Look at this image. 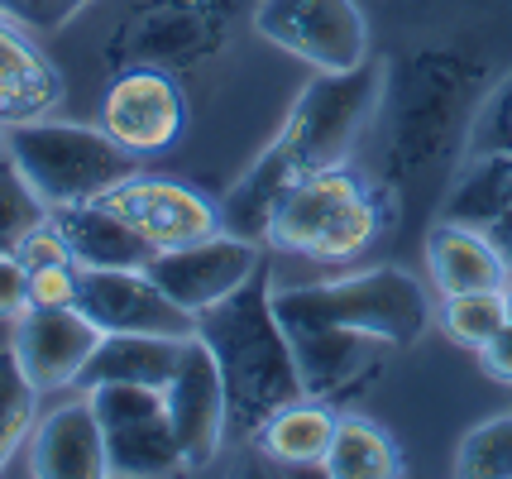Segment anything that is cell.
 Listing matches in <instances>:
<instances>
[{
	"instance_id": "obj_1",
	"label": "cell",
	"mask_w": 512,
	"mask_h": 479,
	"mask_svg": "<svg viewBox=\"0 0 512 479\" xmlns=\"http://www.w3.org/2000/svg\"><path fill=\"white\" fill-rule=\"evenodd\" d=\"M197 341L211 350V360L221 369L230 436H259V427L278 408L307 398L292 341L273 312L268 259L230 297L197 312Z\"/></svg>"
},
{
	"instance_id": "obj_2",
	"label": "cell",
	"mask_w": 512,
	"mask_h": 479,
	"mask_svg": "<svg viewBox=\"0 0 512 479\" xmlns=\"http://www.w3.org/2000/svg\"><path fill=\"white\" fill-rule=\"evenodd\" d=\"M273 312L283 326H340L398 350L417 345L426 326L436 321L426 288L402 269H369V274H345L331 283L273 288Z\"/></svg>"
},
{
	"instance_id": "obj_3",
	"label": "cell",
	"mask_w": 512,
	"mask_h": 479,
	"mask_svg": "<svg viewBox=\"0 0 512 479\" xmlns=\"http://www.w3.org/2000/svg\"><path fill=\"white\" fill-rule=\"evenodd\" d=\"M0 149L15 159L24 183L44 197L48 211L96 202L139 173V154H130L115 135L91 130V125L48 120V115L24 120V125H5Z\"/></svg>"
},
{
	"instance_id": "obj_4",
	"label": "cell",
	"mask_w": 512,
	"mask_h": 479,
	"mask_svg": "<svg viewBox=\"0 0 512 479\" xmlns=\"http://www.w3.org/2000/svg\"><path fill=\"white\" fill-rule=\"evenodd\" d=\"M379 202L374 192L345 168L307 173L288 187V197L273 211L268 245L302 254L316 264H345L374 245L379 235Z\"/></svg>"
},
{
	"instance_id": "obj_5",
	"label": "cell",
	"mask_w": 512,
	"mask_h": 479,
	"mask_svg": "<svg viewBox=\"0 0 512 479\" xmlns=\"http://www.w3.org/2000/svg\"><path fill=\"white\" fill-rule=\"evenodd\" d=\"M383 96V63L364 58L359 68L345 72H316L292 101L278 144L292 154V163L307 173H326V168H345L355 154L364 125L374 120Z\"/></svg>"
},
{
	"instance_id": "obj_6",
	"label": "cell",
	"mask_w": 512,
	"mask_h": 479,
	"mask_svg": "<svg viewBox=\"0 0 512 479\" xmlns=\"http://www.w3.org/2000/svg\"><path fill=\"white\" fill-rule=\"evenodd\" d=\"M87 398L96 408V422H101V441H106V475L149 479L187 470L173 422H168L163 388L101 384Z\"/></svg>"
},
{
	"instance_id": "obj_7",
	"label": "cell",
	"mask_w": 512,
	"mask_h": 479,
	"mask_svg": "<svg viewBox=\"0 0 512 479\" xmlns=\"http://www.w3.org/2000/svg\"><path fill=\"white\" fill-rule=\"evenodd\" d=\"M254 34L316 72H345L369 58V24L359 0H259Z\"/></svg>"
},
{
	"instance_id": "obj_8",
	"label": "cell",
	"mask_w": 512,
	"mask_h": 479,
	"mask_svg": "<svg viewBox=\"0 0 512 479\" xmlns=\"http://www.w3.org/2000/svg\"><path fill=\"white\" fill-rule=\"evenodd\" d=\"M77 312L101 331H144V336H197V317L182 312L154 283L149 269H82L77 274Z\"/></svg>"
},
{
	"instance_id": "obj_9",
	"label": "cell",
	"mask_w": 512,
	"mask_h": 479,
	"mask_svg": "<svg viewBox=\"0 0 512 479\" xmlns=\"http://www.w3.org/2000/svg\"><path fill=\"white\" fill-rule=\"evenodd\" d=\"M101 130L115 135L130 154H163L187 130V101L173 72L163 68H130L111 82L101 101Z\"/></svg>"
},
{
	"instance_id": "obj_10",
	"label": "cell",
	"mask_w": 512,
	"mask_h": 479,
	"mask_svg": "<svg viewBox=\"0 0 512 479\" xmlns=\"http://www.w3.org/2000/svg\"><path fill=\"white\" fill-rule=\"evenodd\" d=\"M259 264H264V254H259L254 240L221 230V235L197 240V245H182V250H158L149 274H154V283L178 302L182 312L197 317V312H206L221 297L235 293Z\"/></svg>"
},
{
	"instance_id": "obj_11",
	"label": "cell",
	"mask_w": 512,
	"mask_h": 479,
	"mask_svg": "<svg viewBox=\"0 0 512 479\" xmlns=\"http://www.w3.org/2000/svg\"><path fill=\"white\" fill-rule=\"evenodd\" d=\"M163 403H168V422H173V436H178L187 470L211 465L216 451H221V441L230 436V422H225L221 369H216L211 350H206L197 336L182 341L178 369H173V379L163 384Z\"/></svg>"
},
{
	"instance_id": "obj_12",
	"label": "cell",
	"mask_w": 512,
	"mask_h": 479,
	"mask_svg": "<svg viewBox=\"0 0 512 479\" xmlns=\"http://www.w3.org/2000/svg\"><path fill=\"white\" fill-rule=\"evenodd\" d=\"M101 202L120 211L130 226L144 230V240H154L158 250H182L221 235V206H211L197 187L168 183V178H125L120 187H111Z\"/></svg>"
},
{
	"instance_id": "obj_13",
	"label": "cell",
	"mask_w": 512,
	"mask_h": 479,
	"mask_svg": "<svg viewBox=\"0 0 512 479\" xmlns=\"http://www.w3.org/2000/svg\"><path fill=\"white\" fill-rule=\"evenodd\" d=\"M402 115L393 125V168L422 173L431 168V125L446 135L455 130V106H460V63L450 53H422L407 63V87H402Z\"/></svg>"
},
{
	"instance_id": "obj_14",
	"label": "cell",
	"mask_w": 512,
	"mask_h": 479,
	"mask_svg": "<svg viewBox=\"0 0 512 479\" xmlns=\"http://www.w3.org/2000/svg\"><path fill=\"white\" fill-rule=\"evenodd\" d=\"M101 341V331L91 326L77 307H29L15 321V360L29 374V384L48 393V388L77 384L82 365L91 360V350Z\"/></svg>"
},
{
	"instance_id": "obj_15",
	"label": "cell",
	"mask_w": 512,
	"mask_h": 479,
	"mask_svg": "<svg viewBox=\"0 0 512 479\" xmlns=\"http://www.w3.org/2000/svg\"><path fill=\"white\" fill-rule=\"evenodd\" d=\"M53 221L63 230L77 269H149L158 254L154 240H144V230L130 226L101 197L77 206H53Z\"/></svg>"
},
{
	"instance_id": "obj_16",
	"label": "cell",
	"mask_w": 512,
	"mask_h": 479,
	"mask_svg": "<svg viewBox=\"0 0 512 479\" xmlns=\"http://www.w3.org/2000/svg\"><path fill=\"white\" fill-rule=\"evenodd\" d=\"M302 369L307 398H335L355 384L359 374H374L383 341H369L359 331H340V326H283Z\"/></svg>"
},
{
	"instance_id": "obj_17",
	"label": "cell",
	"mask_w": 512,
	"mask_h": 479,
	"mask_svg": "<svg viewBox=\"0 0 512 479\" xmlns=\"http://www.w3.org/2000/svg\"><path fill=\"white\" fill-rule=\"evenodd\" d=\"M29 465L39 479H96L106 475V441H101V422L91 398L53 408L34 432L29 446Z\"/></svg>"
},
{
	"instance_id": "obj_18",
	"label": "cell",
	"mask_w": 512,
	"mask_h": 479,
	"mask_svg": "<svg viewBox=\"0 0 512 479\" xmlns=\"http://www.w3.org/2000/svg\"><path fill=\"white\" fill-rule=\"evenodd\" d=\"M426 269L436 293H479V288H508V264L493 250V240L465 221H436L426 230Z\"/></svg>"
},
{
	"instance_id": "obj_19",
	"label": "cell",
	"mask_w": 512,
	"mask_h": 479,
	"mask_svg": "<svg viewBox=\"0 0 512 479\" xmlns=\"http://www.w3.org/2000/svg\"><path fill=\"white\" fill-rule=\"evenodd\" d=\"M182 341L178 336H144V331H115V336H101L91 360L82 365L77 384L82 393L101 384H144V388H163L178 369Z\"/></svg>"
},
{
	"instance_id": "obj_20",
	"label": "cell",
	"mask_w": 512,
	"mask_h": 479,
	"mask_svg": "<svg viewBox=\"0 0 512 479\" xmlns=\"http://www.w3.org/2000/svg\"><path fill=\"white\" fill-rule=\"evenodd\" d=\"M302 178V168L292 163V154L273 139L264 154L254 159V168H249L240 183L225 192L221 202V230H230V235H245V240H254V245H268V226H273V211H278V202L288 197V187Z\"/></svg>"
},
{
	"instance_id": "obj_21",
	"label": "cell",
	"mask_w": 512,
	"mask_h": 479,
	"mask_svg": "<svg viewBox=\"0 0 512 479\" xmlns=\"http://www.w3.org/2000/svg\"><path fill=\"white\" fill-rule=\"evenodd\" d=\"M335 436V412L321 408V398H297L288 408H278L259 427V446L283 465H321Z\"/></svg>"
},
{
	"instance_id": "obj_22",
	"label": "cell",
	"mask_w": 512,
	"mask_h": 479,
	"mask_svg": "<svg viewBox=\"0 0 512 479\" xmlns=\"http://www.w3.org/2000/svg\"><path fill=\"white\" fill-rule=\"evenodd\" d=\"M331 479H398L402 456L379 422L369 417H335L331 451L321 460Z\"/></svg>"
},
{
	"instance_id": "obj_23",
	"label": "cell",
	"mask_w": 512,
	"mask_h": 479,
	"mask_svg": "<svg viewBox=\"0 0 512 479\" xmlns=\"http://www.w3.org/2000/svg\"><path fill=\"white\" fill-rule=\"evenodd\" d=\"M503 211H512V154H493V159H479L469 183L450 197L446 221H465V226H489Z\"/></svg>"
},
{
	"instance_id": "obj_24",
	"label": "cell",
	"mask_w": 512,
	"mask_h": 479,
	"mask_svg": "<svg viewBox=\"0 0 512 479\" xmlns=\"http://www.w3.org/2000/svg\"><path fill=\"white\" fill-rule=\"evenodd\" d=\"M503 312H508V288H479V293H450L441 297V331H446L455 345H465V350H484V345L498 336V326H503Z\"/></svg>"
},
{
	"instance_id": "obj_25",
	"label": "cell",
	"mask_w": 512,
	"mask_h": 479,
	"mask_svg": "<svg viewBox=\"0 0 512 479\" xmlns=\"http://www.w3.org/2000/svg\"><path fill=\"white\" fill-rule=\"evenodd\" d=\"M34 403H39V388L29 384L15 350L5 345L0 350V470L20 451L24 436L34 432Z\"/></svg>"
},
{
	"instance_id": "obj_26",
	"label": "cell",
	"mask_w": 512,
	"mask_h": 479,
	"mask_svg": "<svg viewBox=\"0 0 512 479\" xmlns=\"http://www.w3.org/2000/svg\"><path fill=\"white\" fill-rule=\"evenodd\" d=\"M48 221V202L24 183V173L15 159L0 149V254H15L24 245V235Z\"/></svg>"
},
{
	"instance_id": "obj_27",
	"label": "cell",
	"mask_w": 512,
	"mask_h": 479,
	"mask_svg": "<svg viewBox=\"0 0 512 479\" xmlns=\"http://www.w3.org/2000/svg\"><path fill=\"white\" fill-rule=\"evenodd\" d=\"M455 475H465V479H512V412L479 422V427L460 441Z\"/></svg>"
},
{
	"instance_id": "obj_28",
	"label": "cell",
	"mask_w": 512,
	"mask_h": 479,
	"mask_svg": "<svg viewBox=\"0 0 512 479\" xmlns=\"http://www.w3.org/2000/svg\"><path fill=\"white\" fill-rule=\"evenodd\" d=\"M493 154H512V72L493 87L484 111L469 125V159H493Z\"/></svg>"
},
{
	"instance_id": "obj_29",
	"label": "cell",
	"mask_w": 512,
	"mask_h": 479,
	"mask_svg": "<svg viewBox=\"0 0 512 479\" xmlns=\"http://www.w3.org/2000/svg\"><path fill=\"white\" fill-rule=\"evenodd\" d=\"M91 0H0V20L20 24L24 34H58Z\"/></svg>"
},
{
	"instance_id": "obj_30",
	"label": "cell",
	"mask_w": 512,
	"mask_h": 479,
	"mask_svg": "<svg viewBox=\"0 0 512 479\" xmlns=\"http://www.w3.org/2000/svg\"><path fill=\"white\" fill-rule=\"evenodd\" d=\"M20 264L34 274V269H48V264H72V250H67L63 230H58V221H53V211H48V221H39V226L24 235L20 250Z\"/></svg>"
},
{
	"instance_id": "obj_31",
	"label": "cell",
	"mask_w": 512,
	"mask_h": 479,
	"mask_svg": "<svg viewBox=\"0 0 512 479\" xmlns=\"http://www.w3.org/2000/svg\"><path fill=\"white\" fill-rule=\"evenodd\" d=\"M77 264H48L29 274V302L34 307H77Z\"/></svg>"
},
{
	"instance_id": "obj_32",
	"label": "cell",
	"mask_w": 512,
	"mask_h": 479,
	"mask_svg": "<svg viewBox=\"0 0 512 479\" xmlns=\"http://www.w3.org/2000/svg\"><path fill=\"white\" fill-rule=\"evenodd\" d=\"M29 307V269L20 254H0V321H20Z\"/></svg>"
},
{
	"instance_id": "obj_33",
	"label": "cell",
	"mask_w": 512,
	"mask_h": 479,
	"mask_svg": "<svg viewBox=\"0 0 512 479\" xmlns=\"http://www.w3.org/2000/svg\"><path fill=\"white\" fill-rule=\"evenodd\" d=\"M479 365H484L489 379L512 384V283H508V312H503V326H498V336L479 350Z\"/></svg>"
},
{
	"instance_id": "obj_34",
	"label": "cell",
	"mask_w": 512,
	"mask_h": 479,
	"mask_svg": "<svg viewBox=\"0 0 512 479\" xmlns=\"http://www.w3.org/2000/svg\"><path fill=\"white\" fill-rule=\"evenodd\" d=\"M484 235L493 240V250L503 254V264H508V278H512V211H503L498 221H489V226H484Z\"/></svg>"
},
{
	"instance_id": "obj_35",
	"label": "cell",
	"mask_w": 512,
	"mask_h": 479,
	"mask_svg": "<svg viewBox=\"0 0 512 479\" xmlns=\"http://www.w3.org/2000/svg\"><path fill=\"white\" fill-rule=\"evenodd\" d=\"M0 139H5V130H0Z\"/></svg>"
}]
</instances>
